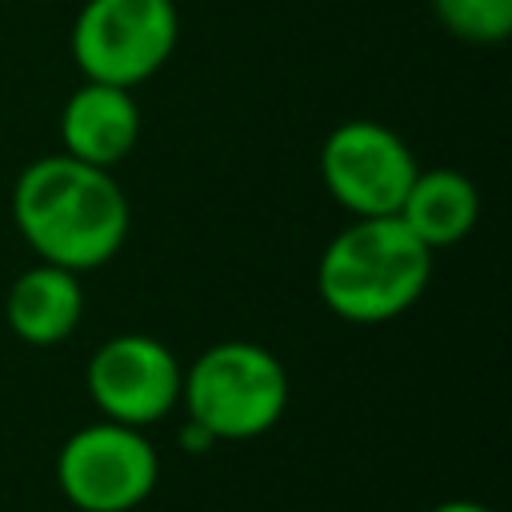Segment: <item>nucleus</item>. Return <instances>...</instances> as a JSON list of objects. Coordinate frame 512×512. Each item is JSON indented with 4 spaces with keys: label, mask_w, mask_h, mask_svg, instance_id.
<instances>
[{
    "label": "nucleus",
    "mask_w": 512,
    "mask_h": 512,
    "mask_svg": "<svg viewBox=\"0 0 512 512\" xmlns=\"http://www.w3.org/2000/svg\"><path fill=\"white\" fill-rule=\"evenodd\" d=\"M12 220L32 252L68 272L108 264L128 240V196L108 168L84 160L40 156L12 188Z\"/></svg>",
    "instance_id": "1"
},
{
    "label": "nucleus",
    "mask_w": 512,
    "mask_h": 512,
    "mask_svg": "<svg viewBox=\"0 0 512 512\" xmlns=\"http://www.w3.org/2000/svg\"><path fill=\"white\" fill-rule=\"evenodd\" d=\"M432 276V248H424L400 216H360L336 232L320 256V300L352 324H384L408 312Z\"/></svg>",
    "instance_id": "2"
},
{
    "label": "nucleus",
    "mask_w": 512,
    "mask_h": 512,
    "mask_svg": "<svg viewBox=\"0 0 512 512\" xmlns=\"http://www.w3.org/2000/svg\"><path fill=\"white\" fill-rule=\"evenodd\" d=\"M180 396L188 404V420L216 440H252L284 416L288 372L268 348L224 340L200 352L180 380Z\"/></svg>",
    "instance_id": "3"
},
{
    "label": "nucleus",
    "mask_w": 512,
    "mask_h": 512,
    "mask_svg": "<svg viewBox=\"0 0 512 512\" xmlns=\"http://www.w3.org/2000/svg\"><path fill=\"white\" fill-rule=\"evenodd\" d=\"M180 36L172 0H84L72 24V60L84 80L136 88L156 76Z\"/></svg>",
    "instance_id": "4"
},
{
    "label": "nucleus",
    "mask_w": 512,
    "mask_h": 512,
    "mask_svg": "<svg viewBox=\"0 0 512 512\" xmlns=\"http://www.w3.org/2000/svg\"><path fill=\"white\" fill-rule=\"evenodd\" d=\"M156 476V448L116 420L72 432L56 460L64 496L84 512H128L156 488Z\"/></svg>",
    "instance_id": "5"
},
{
    "label": "nucleus",
    "mask_w": 512,
    "mask_h": 512,
    "mask_svg": "<svg viewBox=\"0 0 512 512\" xmlns=\"http://www.w3.org/2000/svg\"><path fill=\"white\" fill-rule=\"evenodd\" d=\"M412 148L376 120H344L324 136L320 176L340 208L360 216H396L416 180Z\"/></svg>",
    "instance_id": "6"
},
{
    "label": "nucleus",
    "mask_w": 512,
    "mask_h": 512,
    "mask_svg": "<svg viewBox=\"0 0 512 512\" xmlns=\"http://www.w3.org/2000/svg\"><path fill=\"white\" fill-rule=\"evenodd\" d=\"M180 380L184 372L176 356L144 332L112 336L88 360V392L96 408L128 428H144L168 416V408L180 400Z\"/></svg>",
    "instance_id": "7"
},
{
    "label": "nucleus",
    "mask_w": 512,
    "mask_h": 512,
    "mask_svg": "<svg viewBox=\"0 0 512 512\" xmlns=\"http://www.w3.org/2000/svg\"><path fill=\"white\" fill-rule=\"evenodd\" d=\"M140 136V108L128 96V88L84 80L64 112H60V140L72 160H84L92 168L120 164Z\"/></svg>",
    "instance_id": "8"
},
{
    "label": "nucleus",
    "mask_w": 512,
    "mask_h": 512,
    "mask_svg": "<svg viewBox=\"0 0 512 512\" xmlns=\"http://www.w3.org/2000/svg\"><path fill=\"white\" fill-rule=\"evenodd\" d=\"M84 312V292L76 272L60 268V264H32L28 272H20L8 288V328L24 340V344H60L64 336H72V328L80 324Z\"/></svg>",
    "instance_id": "9"
},
{
    "label": "nucleus",
    "mask_w": 512,
    "mask_h": 512,
    "mask_svg": "<svg viewBox=\"0 0 512 512\" xmlns=\"http://www.w3.org/2000/svg\"><path fill=\"white\" fill-rule=\"evenodd\" d=\"M396 216L424 248H448L472 232L480 216V192L464 172L428 168L416 172Z\"/></svg>",
    "instance_id": "10"
},
{
    "label": "nucleus",
    "mask_w": 512,
    "mask_h": 512,
    "mask_svg": "<svg viewBox=\"0 0 512 512\" xmlns=\"http://www.w3.org/2000/svg\"><path fill=\"white\" fill-rule=\"evenodd\" d=\"M440 24L468 44H500L512 32V0H432Z\"/></svg>",
    "instance_id": "11"
},
{
    "label": "nucleus",
    "mask_w": 512,
    "mask_h": 512,
    "mask_svg": "<svg viewBox=\"0 0 512 512\" xmlns=\"http://www.w3.org/2000/svg\"><path fill=\"white\" fill-rule=\"evenodd\" d=\"M180 444H184L188 452H204V448H212V444H216V436H212V432H204L196 420H188V424H184V432H180Z\"/></svg>",
    "instance_id": "12"
},
{
    "label": "nucleus",
    "mask_w": 512,
    "mask_h": 512,
    "mask_svg": "<svg viewBox=\"0 0 512 512\" xmlns=\"http://www.w3.org/2000/svg\"><path fill=\"white\" fill-rule=\"evenodd\" d=\"M432 512H488V508H480L472 500H448V504H436Z\"/></svg>",
    "instance_id": "13"
}]
</instances>
